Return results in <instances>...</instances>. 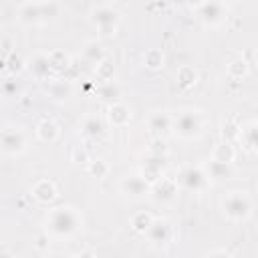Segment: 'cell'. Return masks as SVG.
Segmentation results:
<instances>
[{
  "label": "cell",
  "instance_id": "6da1fadb",
  "mask_svg": "<svg viewBox=\"0 0 258 258\" xmlns=\"http://www.w3.org/2000/svg\"><path fill=\"white\" fill-rule=\"evenodd\" d=\"M83 220L73 208H54L46 216V230L54 236H71L81 228Z\"/></svg>",
  "mask_w": 258,
  "mask_h": 258
},
{
  "label": "cell",
  "instance_id": "7a4b0ae2",
  "mask_svg": "<svg viewBox=\"0 0 258 258\" xmlns=\"http://www.w3.org/2000/svg\"><path fill=\"white\" fill-rule=\"evenodd\" d=\"M204 121L198 111H183L175 119H171V129L181 139H194L202 133Z\"/></svg>",
  "mask_w": 258,
  "mask_h": 258
},
{
  "label": "cell",
  "instance_id": "3957f363",
  "mask_svg": "<svg viewBox=\"0 0 258 258\" xmlns=\"http://www.w3.org/2000/svg\"><path fill=\"white\" fill-rule=\"evenodd\" d=\"M222 210H224V214H226L230 220L240 222V220H246V218L250 216V212H252V202H250V198H248L244 191H232V194H228V196L224 198Z\"/></svg>",
  "mask_w": 258,
  "mask_h": 258
},
{
  "label": "cell",
  "instance_id": "277c9868",
  "mask_svg": "<svg viewBox=\"0 0 258 258\" xmlns=\"http://www.w3.org/2000/svg\"><path fill=\"white\" fill-rule=\"evenodd\" d=\"M119 12L111 6H99L91 12V20L97 24L99 32L103 36H111L115 34V28H117V22H119Z\"/></svg>",
  "mask_w": 258,
  "mask_h": 258
},
{
  "label": "cell",
  "instance_id": "5b68a950",
  "mask_svg": "<svg viewBox=\"0 0 258 258\" xmlns=\"http://www.w3.org/2000/svg\"><path fill=\"white\" fill-rule=\"evenodd\" d=\"M206 179H208V175L200 167L185 165V167L179 169V173L175 177V183L185 191H198V189H202L206 185Z\"/></svg>",
  "mask_w": 258,
  "mask_h": 258
},
{
  "label": "cell",
  "instance_id": "8992f818",
  "mask_svg": "<svg viewBox=\"0 0 258 258\" xmlns=\"http://www.w3.org/2000/svg\"><path fill=\"white\" fill-rule=\"evenodd\" d=\"M26 145V139H24V133L18 129V127H4L0 131V149L8 155H16L24 149Z\"/></svg>",
  "mask_w": 258,
  "mask_h": 258
},
{
  "label": "cell",
  "instance_id": "52a82bcc",
  "mask_svg": "<svg viewBox=\"0 0 258 258\" xmlns=\"http://www.w3.org/2000/svg\"><path fill=\"white\" fill-rule=\"evenodd\" d=\"M147 234V240L151 246L155 248H163L167 242H169V236H171V228L165 220H151V224L147 226V230L143 232Z\"/></svg>",
  "mask_w": 258,
  "mask_h": 258
},
{
  "label": "cell",
  "instance_id": "ba28073f",
  "mask_svg": "<svg viewBox=\"0 0 258 258\" xmlns=\"http://www.w3.org/2000/svg\"><path fill=\"white\" fill-rule=\"evenodd\" d=\"M198 16L202 22L214 26V24H220L226 16V10L222 6V2L218 0H206L202 6H198Z\"/></svg>",
  "mask_w": 258,
  "mask_h": 258
},
{
  "label": "cell",
  "instance_id": "9c48e42d",
  "mask_svg": "<svg viewBox=\"0 0 258 258\" xmlns=\"http://www.w3.org/2000/svg\"><path fill=\"white\" fill-rule=\"evenodd\" d=\"M163 165H165V157H163L161 153H151L149 157H145L143 163H141V175H143V179H145L149 185H151L153 181H157V179L161 177Z\"/></svg>",
  "mask_w": 258,
  "mask_h": 258
},
{
  "label": "cell",
  "instance_id": "30bf717a",
  "mask_svg": "<svg viewBox=\"0 0 258 258\" xmlns=\"http://www.w3.org/2000/svg\"><path fill=\"white\" fill-rule=\"evenodd\" d=\"M149 191L155 202H171L177 194V183H175V179L159 177L157 181H153V185H149Z\"/></svg>",
  "mask_w": 258,
  "mask_h": 258
},
{
  "label": "cell",
  "instance_id": "8fae6325",
  "mask_svg": "<svg viewBox=\"0 0 258 258\" xmlns=\"http://www.w3.org/2000/svg\"><path fill=\"white\" fill-rule=\"evenodd\" d=\"M121 189L129 198H143L149 194V183L143 179V175H127L121 181Z\"/></svg>",
  "mask_w": 258,
  "mask_h": 258
},
{
  "label": "cell",
  "instance_id": "7c38bea8",
  "mask_svg": "<svg viewBox=\"0 0 258 258\" xmlns=\"http://www.w3.org/2000/svg\"><path fill=\"white\" fill-rule=\"evenodd\" d=\"M147 125H149V131L151 133H155V135L161 137V135H165L171 129V117L167 113H163V111H155V113L149 115Z\"/></svg>",
  "mask_w": 258,
  "mask_h": 258
},
{
  "label": "cell",
  "instance_id": "4fadbf2b",
  "mask_svg": "<svg viewBox=\"0 0 258 258\" xmlns=\"http://www.w3.org/2000/svg\"><path fill=\"white\" fill-rule=\"evenodd\" d=\"M18 18L20 22L24 24H36L42 20L40 16V2H26L20 6V12H18Z\"/></svg>",
  "mask_w": 258,
  "mask_h": 258
},
{
  "label": "cell",
  "instance_id": "5bb4252c",
  "mask_svg": "<svg viewBox=\"0 0 258 258\" xmlns=\"http://www.w3.org/2000/svg\"><path fill=\"white\" fill-rule=\"evenodd\" d=\"M32 196H34L38 202L48 204V202H52V200L56 198V189H54L52 181H48V179H40V181L34 183V187H32Z\"/></svg>",
  "mask_w": 258,
  "mask_h": 258
},
{
  "label": "cell",
  "instance_id": "9a60e30c",
  "mask_svg": "<svg viewBox=\"0 0 258 258\" xmlns=\"http://www.w3.org/2000/svg\"><path fill=\"white\" fill-rule=\"evenodd\" d=\"M46 93L54 99V101H64V99H69L71 97V93H73V87H71V83L69 81H62V79H58V81H52V83H48V87H46Z\"/></svg>",
  "mask_w": 258,
  "mask_h": 258
},
{
  "label": "cell",
  "instance_id": "2e32d148",
  "mask_svg": "<svg viewBox=\"0 0 258 258\" xmlns=\"http://www.w3.org/2000/svg\"><path fill=\"white\" fill-rule=\"evenodd\" d=\"M129 117H131V113H129V109L123 103H111V107H109V121L113 125H117V127L127 125Z\"/></svg>",
  "mask_w": 258,
  "mask_h": 258
},
{
  "label": "cell",
  "instance_id": "e0dca14e",
  "mask_svg": "<svg viewBox=\"0 0 258 258\" xmlns=\"http://www.w3.org/2000/svg\"><path fill=\"white\" fill-rule=\"evenodd\" d=\"M208 175L212 179H230L232 177V167L228 161H218V159H212L208 163Z\"/></svg>",
  "mask_w": 258,
  "mask_h": 258
},
{
  "label": "cell",
  "instance_id": "ac0fdd59",
  "mask_svg": "<svg viewBox=\"0 0 258 258\" xmlns=\"http://www.w3.org/2000/svg\"><path fill=\"white\" fill-rule=\"evenodd\" d=\"M36 135L42 139V141H54L58 137V125L52 121V119H42L38 125H36Z\"/></svg>",
  "mask_w": 258,
  "mask_h": 258
},
{
  "label": "cell",
  "instance_id": "d6986e66",
  "mask_svg": "<svg viewBox=\"0 0 258 258\" xmlns=\"http://www.w3.org/2000/svg\"><path fill=\"white\" fill-rule=\"evenodd\" d=\"M83 135L85 137H91V139H97L103 135V123L99 117L95 115H89L85 121H83Z\"/></svg>",
  "mask_w": 258,
  "mask_h": 258
},
{
  "label": "cell",
  "instance_id": "ffe728a7",
  "mask_svg": "<svg viewBox=\"0 0 258 258\" xmlns=\"http://www.w3.org/2000/svg\"><path fill=\"white\" fill-rule=\"evenodd\" d=\"M52 64H50V58L48 54H38L34 60H32V73L36 79H46L48 73H50Z\"/></svg>",
  "mask_w": 258,
  "mask_h": 258
},
{
  "label": "cell",
  "instance_id": "44dd1931",
  "mask_svg": "<svg viewBox=\"0 0 258 258\" xmlns=\"http://www.w3.org/2000/svg\"><path fill=\"white\" fill-rule=\"evenodd\" d=\"M83 58L89 60V62H93V64H97V62H101L105 58V54H103V48L97 42H89L83 48Z\"/></svg>",
  "mask_w": 258,
  "mask_h": 258
},
{
  "label": "cell",
  "instance_id": "7402d4cb",
  "mask_svg": "<svg viewBox=\"0 0 258 258\" xmlns=\"http://www.w3.org/2000/svg\"><path fill=\"white\" fill-rule=\"evenodd\" d=\"M194 83H196V71L189 69V67L179 69V73H177V85H179L181 89H187V87H191Z\"/></svg>",
  "mask_w": 258,
  "mask_h": 258
},
{
  "label": "cell",
  "instance_id": "603a6c76",
  "mask_svg": "<svg viewBox=\"0 0 258 258\" xmlns=\"http://www.w3.org/2000/svg\"><path fill=\"white\" fill-rule=\"evenodd\" d=\"M151 216L149 214H145V212H139V214H135L133 218H131V226H133V230H137V232H145L147 230V226L151 224Z\"/></svg>",
  "mask_w": 258,
  "mask_h": 258
},
{
  "label": "cell",
  "instance_id": "cb8c5ba5",
  "mask_svg": "<svg viewBox=\"0 0 258 258\" xmlns=\"http://www.w3.org/2000/svg\"><path fill=\"white\" fill-rule=\"evenodd\" d=\"M40 16H42V20H48V18L58 16V4L54 0L40 2Z\"/></svg>",
  "mask_w": 258,
  "mask_h": 258
},
{
  "label": "cell",
  "instance_id": "d4e9b609",
  "mask_svg": "<svg viewBox=\"0 0 258 258\" xmlns=\"http://www.w3.org/2000/svg\"><path fill=\"white\" fill-rule=\"evenodd\" d=\"M143 58H145V64L149 69H159L163 64V54L159 50H147Z\"/></svg>",
  "mask_w": 258,
  "mask_h": 258
},
{
  "label": "cell",
  "instance_id": "484cf974",
  "mask_svg": "<svg viewBox=\"0 0 258 258\" xmlns=\"http://www.w3.org/2000/svg\"><path fill=\"white\" fill-rule=\"evenodd\" d=\"M97 75H99V79L101 81H111L113 79V64L109 62V60H101V62H97Z\"/></svg>",
  "mask_w": 258,
  "mask_h": 258
},
{
  "label": "cell",
  "instance_id": "4316f807",
  "mask_svg": "<svg viewBox=\"0 0 258 258\" xmlns=\"http://www.w3.org/2000/svg\"><path fill=\"white\" fill-rule=\"evenodd\" d=\"M232 157H234V151H232V145L230 143H220L218 145V149H216V155H214V159H218V161H232Z\"/></svg>",
  "mask_w": 258,
  "mask_h": 258
},
{
  "label": "cell",
  "instance_id": "83f0119b",
  "mask_svg": "<svg viewBox=\"0 0 258 258\" xmlns=\"http://www.w3.org/2000/svg\"><path fill=\"white\" fill-rule=\"evenodd\" d=\"M89 171H91L93 175H97V177H105L107 171H109V167H107V163H105L103 159H95V161L89 163Z\"/></svg>",
  "mask_w": 258,
  "mask_h": 258
},
{
  "label": "cell",
  "instance_id": "f1b7e54d",
  "mask_svg": "<svg viewBox=\"0 0 258 258\" xmlns=\"http://www.w3.org/2000/svg\"><path fill=\"white\" fill-rule=\"evenodd\" d=\"M0 93H2L4 97H12V95H16V93H18V83H16L14 79H6V81L0 85Z\"/></svg>",
  "mask_w": 258,
  "mask_h": 258
},
{
  "label": "cell",
  "instance_id": "f546056e",
  "mask_svg": "<svg viewBox=\"0 0 258 258\" xmlns=\"http://www.w3.org/2000/svg\"><path fill=\"white\" fill-rule=\"evenodd\" d=\"M99 95H101L103 99H115V97L119 95V89H117V85H113L111 81H107V83L99 89Z\"/></svg>",
  "mask_w": 258,
  "mask_h": 258
},
{
  "label": "cell",
  "instance_id": "4dcf8cb0",
  "mask_svg": "<svg viewBox=\"0 0 258 258\" xmlns=\"http://www.w3.org/2000/svg\"><path fill=\"white\" fill-rule=\"evenodd\" d=\"M204 2H206V0H185V4H189V6H196V8H198V6H202Z\"/></svg>",
  "mask_w": 258,
  "mask_h": 258
},
{
  "label": "cell",
  "instance_id": "1f68e13d",
  "mask_svg": "<svg viewBox=\"0 0 258 258\" xmlns=\"http://www.w3.org/2000/svg\"><path fill=\"white\" fill-rule=\"evenodd\" d=\"M173 2H175V4H179V6H181V4H185V0H173Z\"/></svg>",
  "mask_w": 258,
  "mask_h": 258
},
{
  "label": "cell",
  "instance_id": "d6a6232c",
  "mask_svg": "<svg viewBox=\"0 0 258 258\" xmlns=\"http://www.w3.org/2000/svg\"><path fill=\"white\" fill-rule=\"evenodd\" d=\"M14 2H18V4H26V2H24V0H14Z\"/></svg>",
  "mask_w": 258,
  "mask_h": 258
}]
</instances>
